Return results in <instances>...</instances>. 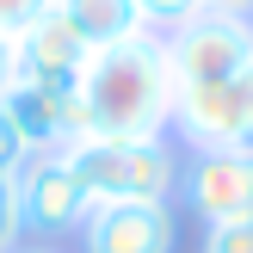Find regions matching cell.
<instances>
[{
	"label": "cell",
	"mask_w": 253,
	"mask_h": 253,
	"mask_svg": "<svg viewBox=\"0 0 253 253\" xmlns=\"http://www.w3.org/2000/svg\"><path fill=\"white\" fill-rule=\"evenodd\" d=\"M173 130V68L155 31L93 49L68 105V148L93 136H167Z\"/></svg>",
	"instance_id": "1"
},
{
	"label": "cell",
	"mask_w": 253,
	"mask_h": 253,
	"mask_svg": "<svg viewBox=\"0 0 253 253\" xmlns=\"http://www.w3.org/2000/svg\"><path fill=\"white\" fill-rule=\"evenodd\" d=\"M93 204H173L179 155L167 136H93L62 148Z\"/></svg>",
	"instance_id": "2"
},
{
	"label": "cell",
	"mask_w": 253,
	"mask_h": 253,
	"mask_svg": "<svg viewBox=\"0 0 253 253\" xmlns=\"http://www.w3.org/2000/svg\"><path fill=\"white\" fill-rule=\"evenodd\" d=\"M161 43H167L173 93H185V86H210V81H229L235 68L253 62V19H247V12L204 6L198 19H185L179 31H167Z\"/></svg>",
	"instance_id": "3"
},
{
	"label": "cell",
	"mask_w": 253,
	"mask_h": 253,
	"mask_svg": "<svg viewBox=\"0 0 253 253\" xmlns=\"http://www.w3.org/2000/svg\"><path fill=\"white\" fill-rule=\"evenodd\" d=\"M173 130L179 142H192V155L198 148H253V62L235 68L229 81L173 93Z\"/></svg>",
	"instance_id": "4"
},
{
	"label": "cell",
	"mask_w": 253,
	"mask_h": 253,
	"mask_svg": "<svg viewBox=\"0 0 253 253\" xmlns=\"http://www.w3.org/2000/svg\"><path fill=\"white\" fill-rule=\"evenodd\" d=\"M179 198L204 229L253 222V148H198L179 161Z\"/></svg>",
	"instance_id": "5"
},
{
	"label": "cell",
	"mask_w": 253,
	"mask_h": 253,
	"mask_svg": "<svg viewBox=\"0 0 253 253\" xmlns=\"http://www.w3.org/2000/svg\"><path fill=\"white\" fill-rule=\"evenodd\" d=\"M12 185H19L25 235H43V241H56V235H81L86 210H93V198H86V185L74 179L68 155H31Z\"/></svg>",
	"instance_id": "6"
},
{
	"label": "cell",
	"mask_w": 253,
	"mask_h": 253,
	"mask_svg": "<svg viewBox=\"0 0 253 253\" xmlns=\"http://www.w3.org/2000/svg\"><path fill=\"white\" fill-rule=\"evenodd\" d=\"M81 253H179L173 204H93L81 222Z\"/></svg>",
	"instance_id": "7"
},
{
	"label": "cell",
	"mask_w": 253,
	"mask_h": 253,
	"mask_svg": "<svg viewBox=\"0 0 253 253\" xmlns=\"http://www.w3.org/2000/svg\"><path fill=\"white\" fill-rule=\"evenodd\" d=\"M86 62H93V43H86V37L74 31V25L62 19L56 6L19 31V81H31V86H49V93H74Z\"/></svg>",
	"instance_id": "8"
},
{
	"label": "cell",
	"mask_w": 253,
	"mask_h": 253,
	"mask_svg": "<svg viewBox=\"0 0 253 253\" xmlns=\"http://www.w3.org/2000/svg\"><path fill=\"white\" fill-rule=\"evenodd\" d=\"M68 105H74V93H49V86H31V81H12V93L0 99V111L12 118V130L25 136L31 155L68 148Z\"/></svg>",
	"instance_id": "9"
},
{
	"label": "cell",
	"mask_w": 253,
	"mask_h": 253,
	"mask_svg": "<svg viewBox=\"0 0 253 253\" xmlns=\"http://www.w3.org/2000/svg\"><path fill=\"white\" fill-rule=\"evenodd\" d=\"M56 12H62V19H68L93 49L130 43V37H142V31H148L142 12H136V0H56Z\"/></svg>",
	"instance_id": "10"
},
{
	"label": "cell",
	"mask_w": 253,
	"mask_h": 253,
	"mask_svg": "<svg viewBox=\"0 0 253 253\" xmlns=\"http://www.w3.org/2000/svg\"><path fill=\"white\" fill-rule=\"evenodd\" d=\"M210 0H136V12H142V25L155 37H167V31H179L185 19H198Z\"/></svg>",
	"instance_id": "11"
},
{
	"label": "cell",
	"mask_w": 253,
	"mask_h": 253,
	"mask_svg": "<svg viewBox=\"0 0 253 253\" xmlns=\"http://www.w3.org/2000/svg\"><path fill=\"white\" fill-rule=\"evenodd\" d=\"M25 241V216H19V185L0 179V253H12Z\"/></svg>",
	"instance_id": "12"
},
{
	"label": "cell",
	"mask_w": 253,
	"mask_h": 253,
	"mask_svg": "<svg viewBox=\"0 0 253 253\" xmlns=\"http://www.w3.org/2000/svg\"><path fill=\"white\" fill-rule=\"evenodd\" d=\"M25 161H31V148H25V136L12 130V118L0 111V179H19Z\"/></svg>",
	"instance_id": "13"
},
{
	"label": "cell",
	"mask_w": 253,
	"mask_h": 253,
	"mask_svg": "<svg viewBox=\"0 0 253 253\" xmlns=\"http://www.w3.org/2000/svg\"><path fill=\"white\" fill-rule=\"evenodd\" d=\"M204 253H253V222H216V229H204Z\"/></svg>",
	"instance_id": "14"
},
{
	"label": "cell",
	"mask_w": 253,
	"mask_h": 253,
	"mask_svg": "<svg viewBox=\"0 0 253 253\" xmlns=\"http://www.w3.org/2000/svg\"><path fill=\"white\" fill-rule=\"evenodd\" d=\"M49 6H56V0H0V31H12V37H19L25 25H31V19H43Z\"/></svg>",
	"instance_id": "15"
},
{
	"label": "cell",
	"mask_w": 253,
	"mask_h": 253,
	"mask_svg": "<svg viewBox=\"0 0 253 253\" xmlns=\"http://www.w3.org/2000/svg\"><path fill=\"white\" fill-rule=\"evenodd\" d=\"M12 81H19V37L0 31V99L12 93Z\"/></svg>",
	"instance_id": "16"
},
{
	"label": "cell",
	"mask_w": 253,
	"mask_h": 253,
	"mask_svg": "<svg viewBox=\"0 0 253 253\" xmlns=\"http://www.w3.org/2000/svg\"><path fill=\"white\" fill-rule=\"evenodd\" d=\"M210 6H216V12H247V19H253V0H210Z\"/></svg>",
	"instance_id": "17"
},
{
	"label": "cell",
	"mask_w": 253,
	"mask_h": 253,
	"mask_svg": "<svg viewBox=\"0 0 253 253\" xmlns=\"http://www.w3.org/2000/svg\"><path fill=\"white\" fill-rule=\"evenodd\" d=\"M12 253H62V247H49V241H19Z\"/></svg>",
	"instance_id": "18"
}]
</instances>
